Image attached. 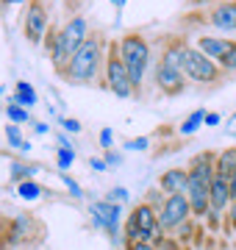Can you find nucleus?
I'll return each mask as SVG.
<instances>
[{"mask_svg":"<svg viewBox=\"0 0 236 250\" xmlns=\"http://www.w3.org/2000/svg\"><path fill=\"white\" fill-rule=\"evenodd\" d=\"M125 250H158L153 242H134V245H125Z\"/></svg>","mask_w":236,"mask_h":250,"instance_id":"26","label":"nucleus"},{"mask_svg":"<svg viewBox=\"0 0 236 250\" xmlns=\"http://www.w3.org/2000/svg\"><path fill=\"white\" fill-rule=\"evenodd\" d=\"M3 3H6V0H3Z\"/></svg>","mask_w":236,"mask_h":250,"instance_id":"36","label":"nucleus"},{"mask_svg":"<svg viewBox=\"0 0 236 250\" xmlns=\"http://www.w3.org/2000/svg\"><path fill=\"white\" fill-rule=\"evenodd\" d=\"M17 103H25V106H34V103H37V95H34V89H31L28 83H22V81L17 83Z\"/></svg>","mask_w":236,"mask_h":250,"instance_id":"18","label":"nucleus"},{"mask_svg":"<svg viewBox=\"0 0 236 250\" xmlns=\"http://www.w3.org/2000/svg\"><path fill=\"white\" fill-rule=\"evenodd\" d=\"M219 120H222V114H217V111H209L206 114V125H219Z\"/></svg>","mask_w":236,"mask_h":250,"instance_id":"30","label":"nucleus"},{"mask_svg":"<svg viewBox=\"0 0 236 250\" xmlns=\"http://www.w3.org/2000/svg\"><path fill=\"white\" fill-rule=\"evenodd\" d=\"M17 192H20V197H25V200H34V197H39V192H42V189H39L34 181H22V184L17 187Z\"/></svg>","mask_w":236,"mask_h":250,"instance_id":"19","label":"nucleus"},{"mask_svg":"<svg viewBox=\"0 0 236 250\" xmlns=\"http://www.w3.org/2000/svg\"><path fill=\"white\" fill-rule=\"evenodd\" d=\"M61 125L70 131V134H78L81 131V123H75V120H67V117H61Z\"/></svg>","mask_w":236,"mask_h":250,"instance_id":"29","label":"nucleus"},{"mask_svg":"<svg viewBox=\"0 0 236 250\" xmlns=\"http://www.w3.org/2000/svg\"><path fill=\"white\" fill-rule=\"evenodd\" d=\"M114 200H122V203H125L128 192H125V189H111V192H109V203H114Z\"/></svg>","mask_w":236,"mask_h":250,"instance_id":"27","label":"nucleus"},{"mask_svg":"<svg viewBox=\"0 0 236 250\" xmlns=\"http://www.w3.org/2000/svg\"><path fill=\"white\" fill-rule=\"evenodd\" d=\"M100 145H103V147H111V145H114V134H111V128H103V131H100Z\"/></svg>","mask_w":236,"mask_h":250,"instance_id":"25","label":"nucleus"},{"mask_svg":"<svg viewBox=\"0 0 236 250\" xmlns=\"http://www.w3.org/2000/svg\"><path fill=\"white\" fill-rule=\"evenodd\" d=\"M111 3H114V6H125V0H111Z\"/></svg>","mask_w":236,"mask_h":250,"instance_id":"35","label":"nucleus"},{"mask_svg":"<svg viewBox=\"0 0 236 250\" xmlns=\"http://www.w3.org/2000/svg\"><path fill=\"white\" fill-rule=\"evenodd\" d=\"M183 47H186V42H183V39H170V42L164 45V50H161L158 64H164V67H173V70H181V64H183Z\"/></svg>","mask_w":236,"mask_h":250,"instance_id":"15","label":"nucleus"},{"mask_svg":"<svg viewBox=\"0 0 236 250\" xmlns=\"http://www.w3.org/2000/svg\"><path fill=\"white\" fill-rule=\"evenodd\" d=\"M153 81H156V86H158L164 95H181L183 86H186V75H183L181 70L164 67V64H156Z\"/></svg>","mask_w":236,"mask_h":250,"instance_id":"11","label":"nucleus"},{"mask_svg":"<svg viewBox=\"0 0 236 250\" xmlns=\"http://www.w3.org/2000/svg\"><path fill=\"white\" fill-rule=\"evenodd\" d=\"M192 217V206L186 192H178V195H167L164 206L158 208V223H161L164 231H178V225H183Z\"/></svg>","mask_w":236,"mask_h":250,"instance_id":"5","label":"nucleus"},{"mask_svg":"<svg viewBox=\"0 0 236 250\" xmlns=\"http://www.w3.org/2000/svg\"><path fill=\"white\" fill-rule=\"evenodd\" d=\"M195 47H197L203 56H209L211 62H219V59L234 47V39H222V36H197Z\"/></svg>","mask_w":236,"mask_h":250,"instance_id":"14","label":"nucleus"},{"mask_svg":"<svg viewBox=\"0 0 236 250\" xmlns=\"http://www.w3.org/2000/svg\"><path fill=\"white\" fill-rule=\"evenodd\" d=\"M86 36H89V20L83 17V14H75V17H70L61 25V39H64V47H67L70 59H73L75 50L86 42Z\"/></svg>","mask_w":236,"mask_h":250,"instance_id":"9","label":"nucleus"},{"mask_svg":"<svg viewBox=\"0 0 236 250\" xmlns=\"http://www.w3.org/2000/svg\"><path fill=\"white\" fill-rule=\"evenodd\" d=\"M206 114H209V111H203V108H200V111H192L189 120H186V123H183L181 128H178V131H181V134H195L200 125L206 123Z\"/></svg>","mask_w":236,"mask_h":250,"instance_id":"17","label":"nucleus"},{"mask_svg":"<svg viewBox=\"0 0 236 250\" xmlns=\"http://www.w3.org/2000/svg\"><path fill=\"white\" fill-rule=\"evenodd\" d=\"M106 39L103 34L98 31H92L86 36V42H83L75 56L70 59L67 64V70H64L61 78H67L70 83H95V81L103 75V64H106Z\"/></svg>","mask_w":236,"mask_h":250,"instance_id":"1","label":"nucleus"},{"mask_svg":"<svg viewBox=\"0 0 236 250\" xmlns=\"http://www.w3.org/2000/svg\"><path fill=\"white\" fill-rule=\"evenodd\" d=\"M217 64H219V70H236V42H234V47H231V50H228Z\"/></svg>","mask_w":236,"mask_h":250,"instance_id":"20","label":"nucleus"},{"mask_svg":"<svg viewBox=\"0 0 236 250\" xmlns=\"http://www.w3.org/2000/svg\"><path fill=\"white\" fill-rule=\"evenodd\" d=\"M103 86L111 89V95L117 98H137L134 92V83H131V75H128V67L122 62V56L117 50V42H111V47L106 50V64H103Z\"/></svg>","mask_w":236,"mask_h":250,"instance_id":"4","label":"nucleus"},{"mask_svg":"<svg viewBox=\"0 0 236 250\" xmlns=\"http://www.w3.org/2000/svg\"><path fill=\"white\" fill-rule=\"evenodd\" d=\"M156 248L158 250H178V242L175 239H164L161 236V242H156Z\"/></svg>","mask_w":236,"mask_h":250,"instance_id":"28","label":"nucleus"},{"mask_svg":"<svg viewBox=\"0 0 236 250\" xmlns=\"http://www.w3.org/2000/svg\"><path fill=\"white\" fill-rule=\"evenodd\" d=\"M9 6H17V3H31V0H6Z\"/></svg>","mask_w":236,"mask_h":250,"instance_id":"34","label":"nucleus"},{"mask_svg":"<svg viewBox=\"0 0 236 250\" xmlns=\"http://www.w3.org/2000/svg\"><path fill=\"white\" fill-rule=\"evenodd\" d=\"M147 145H150V139H147V136H139V139H134V142H128L125 147L128 150H145Z\"/></svg>","mask_w":236,"mask_h":250,"instance_id":"23","label":"nucleus"},{"mask_svg":"<svg viewBox=\"0 0 236 250\" xmlns=\"http://www.w3.org/2000/svg\"><path fill=\"white\" fill-rule=\"evenodd\" d=\"M225 217H228V225H231V231H236V200H231V206H228Z\"/></svg>","mask_w":236,"mask_h":250,"instance_id":"24","label":"nucleus"},{"mask_svg":"<svg viewBox=\"0 0 236 250\" xmlns=\"http://www.w3.org/2000/svg\"><path fill=\"white\" fill-rule=\"evenodd\" d=\"M9 117L14 123H25L28 120V108L25 106H17V103H9Z\"/></svg>","mask_w":236,"mask_h":250,"instance_id":"21","label":"nucleus"},{"mask_svg":"<svg viewBox=\"0 0 236 250\" xmlns=\"http://www.w3.org/2000/svg\"><path fill=\"white\" fill-rule=\"evenodd\" d=\"M117 50L122 56V62L128 67V75H131V83H134V92H142V81H145V72H147V64H150V42H147L142 34H125L122 39L117 42Z\"/></svg>","mask_w":236,"mask_h":250,"instance_id":"2","label":"nucleus"},{"mask_svg":"<svg viewBox=\"0 0 236 250\" xmlns=\"http://www.w3.org/2000/svg\"><path fill=\"white\" fill-rule=\"evenodd\" d=\"M231 181L225 178V175H214V181H211L209 187V223L211 228H219V220H222V214L228 211V206H231Z\"/></svg>","mask_w":236,"mask_h":250,"instance_id":"7","label":"nucleus"},{"mask_svg":"<svg viewBox=\"0 0 236 250\" xmlns=\"http://www.w3.org/2000/svg\"><path fill=\"white\" fill-rule=\"evenodd\" d=\"M106 167H109V164H106V159H92V170L103 172V170H106Z\"/></svg>","mask_w":236,"mask_h":250,"instance_id":"31","label":"nucleus"},{"mask_svg":"<svg viewBox=\"0 0 236 250\" xmlns=\"http://www.w3.org/2000/svg\"><path fill=\"white\" fill-rule=\"evenodd\" d=\"M64 184H67V187H70V192H73L75 197H81V189H78V184H75L73 178H64Z\"/></svg>","mask_w":236,"mask_h":250,"instance_id":"32","label":"nucleus"},{"mask_svg":"<svg viewBox=\"0 0 236 250\" xmlns=\"http://www.w3.org/2000/svg\"><path fill=\"white\" fill-rule=\"evenodd\" d=\"M214 161H217V153L214 150H203L189 161V167H186V172H189V187H186V192L189 189H209L211 187V181L217 175L214 172Z\"/></svg>","mask_w":236,"mask_h":250,"instance_id":"6","label":"nucleus"},{"mask_svg":"<svg viewBox=\"0 0 236 250\" xmlns=\"http://www.w3.org/2000/svg\"><path fill=\"white\" fill-rule=\"evenodd\" d=\"M186 187H189V172H186V167H173V170L161 172V178H158V189H161L164 195L186 192Z\"/></svg>","mask_w":236,"mask_h":250,"instance_id":"13","label":"nucleus"},{"mask_svg":"<svg viewBox=\"0 0 236 250\" xmlns=\"http://www.w3.org/2000/svg\"><path fill=\"white\" fill-rule=\"evenodd\" d=\"M234 170H236V145L234 147H225L222 153H217V161H214V172H217V175L231 178Z\"/></svg>","mask_w":236,"mask_h":250,"instance_id":"16","label":"nucleus"},{"mask_svg":"<svg viewBox=\"0 0 236 250\" xmlns=\"http://www.w3.org/2000/svg\"><path fill=\"white\" fill-rule=\"evenodd\" d=\"M92 214H95V223L103 225L111 236H117V231H119V206L117 203H92Z\"/></svg>","mask_w":236,"mask_h":250,"instance_id":"12","label":"nucleus"},{"mask_svg":"<svg viewBox=\"0 0 236 250\" xmlns=\"http://www.w3.org/2000/svg\"><path fill=\"white\" fill-rule=\"evenodd\" d=\"M209 22L222 34H236V0H219L217 6H211Z\"/></svg>","mask_w":236,"mask_h":250,"instance_id":"10","label":"nucleus"},{"mask_svg":"<svg viewBox=\"0 0 236 250\" xmlns=\"http://www.w3.org/2000/svg\"><path fill=\"white\" fill-rule=\"evenodd\" d=\"M25 36L31 45H39L47 36V0H31L25 14Z\"/></svg>","mask_w":236,"mask_h":250,"instance_id":"8","label":"nucleus"},{"mask_svg":"<svg viewBox=\"0 0 236 250\" xmlns=\"http://www.w3.org/2000/svg\"><path fill=\"white\" fill-rule=\"evenodd\" d=\"M73 159H75V153H73V147H70V145H67V147H61V150H59V167H70V164H73Z\"/></svg>","mask_w":236,"mask_h":250,"instance_id":"22","label":"nucleus"},{"mask_svg":"<svg viewBox=\"0 0 236 250\" xmlns=\"http://www.w3.org/2000/svg\"><path fill=\"white\" fill-rule=\"evenodd\" d=\"M106 164H109V167L111 164H119V156L117 153H109V156H106Z\"/></svg>","mask_w":236,"mask_h":250,"instance_id":"33","label":"nucleus"},{"mask_svg":"<svg viewBox=\"0 0 236 250\" xmlns=\"http://www.w3.org/2000/svg\"><path fill=\"white\" fill-rule=\"evenodd\" d=\"M181 72L186 75V81L192 83H200V86H214L222 78V70H219L217 62H211L209 56H203L195 45L183 47V64Z\"/></svg>","mask_w":236,"mask_h":250,"instance_id":"3","label":"nucleus"}]
</instances>
